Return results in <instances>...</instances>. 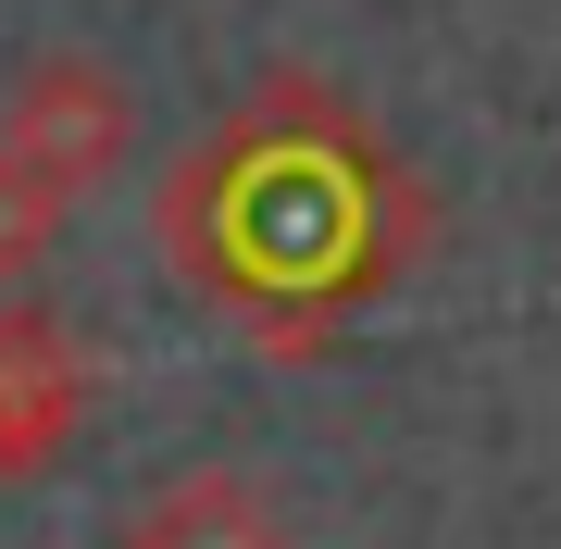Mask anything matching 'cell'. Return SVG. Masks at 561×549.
<instances>
[{
  "mask_svg": "<svg viewBox=\"0 0 561 549\" xmlns=\"http://www.w3.org/2000/svg\"><path fill=\"white\" fill-rule=\"evenodd\" d=\"M424 238H437L424 175L324 76H262L162 175V263L213 312H238L275 363H312L362 300L424 263Z\"/></svg>",
  "mask_w": 561,
  "mask_h": 549,
  "instance_id": "cell-1",
  "label": "cell"
},
{
  "mask_svg": "<svg viewBox=\"0 0 561 549\" xmlns=\"http://www.w3.org/2000/svg\"><path fill=\"white\" fill-rule=\"evenodd\" d=\"M125 150H138V101L113 88V62H88V50H38L13 88H0V163L38 175L62 213L101 201V187L125 175Z\"/></svg>",
  "mask_w": 561,
  "mask_h": 549,
  "instance_id": "cell-2",
  "label": "cell"
},
{
  "mask_svg": "<svg viewBox=\"0 0 561 549\" xmlns=\"http://www.w3.org/2000/svg\"><path fill=\"white\" fill-rule=\"evenodd\" d=\"M88 425V338L50 300H0V488H38Z\"/></svg>",
  "mask_w": 561,
  "mask_h": 549,
  "instance_id": "cell-3",
  "label": "cell"
},
{
  "mask_svg": "<svg viewBox=\"0 0 561 549\" xmlns=\"http://www.w3.org/2000/svg\"><path fill=\"white\" fill-rule=\"evenodd\" d=\"M113 549H300V537H287V500L262 488V474L201 462V474H175V488H150L125 512Z\"/></svg>",
  "mask_w": 561,
  "mask_h": 549,
  "instance_id": "cell-4",
  "label": "cell"
},
{
  "mask_svg": "<svg viewBox=\"0 0 561 549\" xmlns=\"http://www.w3.org/2000/svg\"><path fill=\"white\" fill-rule=\"evenodd\" d=\"M62 225H76V213H62L38 175H13V163H0V300H13V287L50 263V238H62Z\"/></svg>",
  "mask_w": 561,
  "mask_h": 549,
  "instance_id": "cell-5",
  "label": "cell"
}]
</instances>
